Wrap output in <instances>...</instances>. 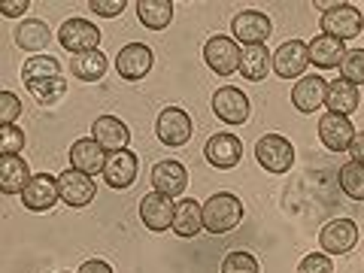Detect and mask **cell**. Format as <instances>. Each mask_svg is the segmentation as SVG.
<instances>
[{
    "instance_id": "d4e9b609",
    "label": "cell",
    "mask_w": 364,
    "mask_h": 273,
    "mask_svg": "<svg viewBox=\"0 0 364 273\" xmlns=\"http://www.w3.org/2000/svg\"><path fill=\"white\" fill-rule=\"evenodd\" d=\"M273 67V55L267 52V46H243L240 52V73L249 82H261L267 79V70Z\"/></svg>"
},
{
    "instance_id": "4316f807",
    "label": "cell",
    "mask_w": 364,
    "mask_h": 273,
    "mask_svg": "<svg viewBox=\"0 0 364 273\" xmlns=\"http://www.w3.org/2000/svg\"><path fill=\"white\" fill-rule=\"evenodd\" d=\"M49 40H52V31H49V25H46V21H40V18H25V21H21V25L16 28V43H18L25 52H43L46 46H49Z\"/></svg>"
},
{
    "instance_id": "52a82bcc",
    "label": "cell",
    "mask_w": 364,
    "mask_h": 273,
    "mask_svg": "<svg viewBox=\"0 0 364 273\" xmlns=\"http://www.w3.org/2000/svg\"><path fill=\"white\" fill-rule=\"evenodd\" d=\"M58 40L67 52L82 55V52H95L100 46V31H97V25H91L85 18H70L61 25Z\"/></svg>"
},
{
    "instance_id": "1f68e13d",
    "label": "cell",
    "mask_w": 364,
    "mask_h": 273,
    "mask_svg": "<svg viewBox=\"0 0 364 273\" xmlns=\"http://www.w3.org/2000/svg\"><path fill=\"white\" fill-rule=\"evenodd\" d=\"M28 91L40 100L43 107H52V104H58V100L64 97V91H67V79L55 76V79H43V82H31V85H28Z\"/></svg>"
},
{
    "instance_id": "9c48e42d",
    "label": "cell",
    "mask_w": 364,
    "mask_h": 273,
    "mask_svg": "<svg viewBox=\"0 0 364 273\" xmlns=\"http://www.w3.org/2000/svg\"><path fill=\"white\" fill-rule=\"evenodd\" d=\"M173 213H176L173 198L161 195V191H149L140 200V219L149 231H170L173 228Z\"/></svg>"
},
{
    "instance_id": "7a4b0ae2",
    "label": "cell",
    "mask_w": 364,
    "mask_h": 273,
    "mask_svg": "<svg viewBox=\"0 0 364 273\" xmlns=\"http://www.w3.org/2000/svg\"><path fill=\"white\" fill-rule=\"evenodd\" d=\"M255 158L267 173H289L291 164H294V146H291V140H286V136L267 134L258 140Z\"/></svg>"
},
{
    "instance_id": "d6a6232c",
    "label": "cell",
    "mask_w": 364,
    "mask_h": 273,
    "mask_svg": "<svg viewBox=\"0 0 364 273\" xmlns=\"http://www.w3.org/2000/svg\"><path fill=\"white\" fill-rule=\"evenodd\" d=\"M340 73H343L346 82H352L355 88L364 85V49H352V52H346L343 64H340Z\"/></svg>"
},
{
    "instance_id": "5bb4252c",
    "label": "cell",
    "mask_w": 364,
    "mask_h": 273,
    "mask_svg": "<svg viewBox=\"0 0 364 273\" xmlns=\"http://www.w3.org/2000/svg\"><path fill=\"white\" fill-rule=\"evenodd\" d=\"M107 158H109L107 149L95 140V136H85V140H76L70 146V164H73V170H79V173H88V176L104 173Z\"/></svg>"
},
{
    "instance_id": "ffe728a7",
    "label": "cell",
    "mask_w": 364,
    "mask_h": 273,
    "mask_svg": "<svg viewBox=\"0 0 364 273\" xmlns=\"http://www.w3.org/2000/svg\"><path fill=\"white\" fill-rule=\"evenodd\" d=\"M91 136H95L107 152H122V149H128L131 131H128V124L116 116H100L95 124H91Z\"/></svg>"
},
{
    "instance_id": "7c38bea8",
    "label": "cell",
    "mask_w": 364,
    "mask_h": 273,
    "mask_svg": "<svg viewBox=\"0 0 364 273\" xmlns=\"http://www.w3.org/2000/svg\"><path fill=\"white\" fill-rule=\"evenodd\" d=\"M58 191H61V200L67 207H85V203L95 200L97 186L88 173H79V170L70 167L58 176Z\"/></svg>"
},
{
    "instance_id": "8992f818",
    "label": "cell",
    "mask_w": 364,
    "mask_h": 273,
    "mask_svg": "<svg viewBox=\"0 0 364 273\" xmlns=\"http://www.w3.org/2000/svg\"><path fill=\"white\" fill-rule=\"evenodd\" d=\"M358 243V225L352 219H334L322 228L318 234V246L325 249V255H346Z\"/></svg>"
},
{
    "instance_id": "2e32d148",
    "label": "cell",
    "mask_w": 364,
    "mask_h": 273,
    "mask_svg": "<svg viewBox=\"0 0 364 273\" xmlns=\"http://www.w3.org/2000/svg\"><path fill=\"white\" fill-rule=\"evenodd\" d=\"M318 140H322L331 152H346L349 143L355 140V128H352L349 116H337V112H325L318 122Z\"/></svg>"
},
{
    "instance_id": "ab89813d",
    "label": "cell",
    "mask_w": 364,
    "mask_h": 273,
    "mask_svg": "<svg viewBox=\"0 0 364 273\" xmlns=\"http://www.w3.org/2000/svg\"><path fill=\"white\" fill-rule=\"evenodd\" d=\"M346 152H352V161L364 164V131H361V134H355V140L349 143V149H346Z\"/></svg>"
},
{
    "instance_id": "836d02e7",
    "label": "cell",
    "mask_w": 364,
    "mask_h": 273,
    "mask_svg": "<svg viewBox=\"0 0 364 273\" xmlns=\"http://www.w3.org/2000/svg\"><path fill=\"white\" fill-rule=\"evenodd\" d=\"M21 149H25V131L16 128V124H4V128H0V152L18 155Z\"/></svg>"
},
{
    "instance_id": "3957f363",
    "label": "cell",
    "mask_w": 364,
    "mask_h": 273,
    "mask_svg": "<svg viewBox=\"0 0 364 273\" xmlns=\"http://www.w3.org/2000/svg\"><path fill=\"white\" fill-rule=\"evenodd\" d=\"M361 28H364V16L352 4H334L328 13H322V33H328V37H337L346 43L352 37H358Z\"/></svg>"
},
{
    "instance_id": "60d3db41",
    "label": "cell",
    "mask_w": 364,
    "mask_h": 273,
    "mask_svg": "<svg viewBox=\"0 0 364 273\" xmlns=\"http://www.w3.org/2000/svg\"><path fill=\"white\" fill-rule=\"evenodd\" d=\"M79 273H112V267L107 264V261L95 258V261H85V264L79 267Z\"/></svg>"
},
{
    "instance_id": "cb8c5ba5",
    "label": "cell",
    "mask_w": 364,
    "mask_h": 273,
    "mask_svg": "<svg viewBox=\"0 0 364 273\" xmlns=\"http://www.w3.org/2000/svg\"><path fill=\"white\" fill-rule=\"evenodd\" d=\"M176 237H198L203 231V207L198 200H179L176 213H173V228H170Z\"/></svg>"
},
{
    "instance_id": "8fae6325",
    "label": "cell",
    "mask_w": 364,
    "mask_h": 273,
    "mask_svg": "<svg viewBox=\"0 0 364 273\" xmlns=\"http://www.w3.org/2000/svg\"><path fill=\"white\" fill-rule=\"evenodd\" d=\"M213 112L219 116L225 124H243L249 119V97L240 88L225 85L213 95Z\"/></svg>"
},
{
    "instance_id": "ba28073f",
    "label": "cell",
    "mask_w": 364,
    "mask_h": 273,
    "mask_svg": "<svg viewBox=\"0 0 364 273\" xmlns=\"http://www.w3.org/2000/svg\"><path fill=\"white\" fill-rule=\"evenodd\" d=\"M58 200H61L58 179L49 176V173H33L28 188L21 191V203H25L31 213H49Z\"/></svg>"
},
{
    "instance_id": "ac0fdd59",
    "label": "cell",
    "mask_w": 364,
    "mask_h": 273,
    "mask_svg": "<svg viewBox=\"0 0 364 273\" xmlns=\"http://www.w3.org/2000/svg\"><path fill=\"white\" fill-rule=\"evenodd\" d=\"M152 186H155V191H161V195H167V198H179L188 186V170L179 161H173V158L158 161L152 167Z\"/></svg>"
},
{
    "instance_id": "8d00e7d4",
    "label": "cell",
    "mask_w": 364,
    "mask_h": 273,
    "mask_svg": "<svg viewBox=\"0 0 364 273\" xmlns=\"http://www.w3.org/2000/svg\"><path fill=\"white\" fill-rule=\"evenodd\" d=\"M18 112H21L18 97L13 91H4V95H0V124H13L18 119Z\"/></svg>"
},
{
    "instance_id": "e0dca14e",
    "label": "cell",
    "mask_w": 364,
    "mask_h": 273,
    "mask_svg": "<svg viewBox=\"0 0 364 273\" xmlns=\"http://www.w3.org/2000/svg\"><path fill=\"white\" fill-rule=\"evenodd\" d=\"M203 155H207V161L213 167L231 170V167L240 164L243 143H240V136H234V134H215V136H210V143H207V149H203Z\"/></svg>"
},
{
    "instance_id": "7402d4cb",
    "label": "cell",
    "mask_w": 364,
    "mask_h": 273,
    "mask_svg": "<svg viewBox=\"0 0 364 273\" xmlns=\"http://www.w3.org/2000/svg\"><path fill=\"white\" fill-rule=\"evenodd\" d=\"M136 155L128 152V149H122V152H109L107 158V167H104V179H107V186L112 188H131L134 186V179H136Z\"/></svg>"
},
{
    "instance_id": "603a6c76",
    "label": "cell",
    "mask_w": 364,
    "mask_h": 273,
    "mask_svg": "<svg viewBox=\"0 0 364 273\" xmlns=\"http://www.w3.org/2000/svg\"><path fill=\"white\" fill-rule=\"evenodd\" d=\"M31 179H33V173H31L25 158L4 155V161H0V188H4V195H21Z\"/></svg>"
},
{
    "instance_id": "6da1fadb",
    "label": "cell",
    "mask_w": 364,
    "mask_h": 273,
    "mask_svg": "<svg viewBox=\"0 0 364 273\" xmlns=\"http://www.w3.org/2000/svg\"><path fill=\"white\" fill-rule=\"evenodd\" d=\"M243 222V200L231 191H219L203 203V228L210 234H228Z\"/></svg>"
},
{
    "instance_id": "30bf717a",
    "label": "cell",
    "mask_w": 364,
    "mask_h": 273,
    "mask_svg": "<svg viewBox=\"0 0 364 273\" xmlns=\"http://www.w3.org/2000/svg\"><path fill=\"white\" fill-rule=\"evenodd\" d=\"M306 64H310V49H306V43H301V40L282 43L279 49L273 52V70L282 79H301Z\"/></svg>"
},
{
    "instance_id": "d590c367",
    "label": "cell",
    "mask_w": 364,
    "mask_h": 273,
    "mask_svg": "<svg viewBox=\"0 0 364 273\" xmlns=\"http://www.w3.org/2000/svg\"><path fill=\"white\" fill-rule=\"evenodd\" d=\"M294 273H334V264H331V258H328L325 252H310L298 264Z\"/></svg>"
},
{
    "instance_id": "484cf974",
    "label": "cell",
    "mask_w": 364,
    "mask_h": 273,
    "mask_svg": "<svg viewBox=\"0 0 364 273\" xmlns=\"http://www.w3.org/2000/svg\"><path fill=\"white\" fill-rule=\"evenodd\" d=\"M325 107L328 112H337V116H349V112L358 109V88L346 82V79H334V82H328Z\"/></svg>"
},
{
    "instance_id": "f35d334b",
    "label": "cell",
    "mask_w": 364,
    "mask_h": 273,
    "mask_svg": "<svg viewBox=\"0 0 364 273\" xmlns=\"http://www.w3.org/2000/svg\"><path fill=\"white\" fill-rule=\"evenodd\" d=\"M31 6V0H6L4 6H0V13H4L6 18H16V16H25Z\"/></svg>"
},
{
    "instance_id": "5b68a950",
    "label": "cell",
    "mask_w": 364,
    "mask_h": 273,
    "mask_svg": "<svg viewBox=\"0 0 364 273\" xmlns=\"http://www.w3.org/2000/svg\"><path fill=\"white\" fill-rule=\"evenodd\" d=\"M155 134L158 140L170 149H176V146H186L191 140V119L186 109L179 107H167L161 109V116H158V124H155Z\"/></svg>"
},
{
    "instance_id": "f546056e",
    "label": "cell",
    "mask_w": 364,
    "mask_h": 273,
    "mask_svg": "<svg viewBox=\"0 0 364 273\" xmlns=\"http://www.w3.org/2000/svg\"><path fill=\"white\" fill-rule=\"evenodd\" d=\"M61 76V64L52 58V55H33V58L25 61V70H21V79L31 82H43V79H55Z\"/></svg>"
},
{
    "instance_id": "44dd1931",
    "label": "cell",
    "mask_w": 364,
    "mask_h": 273,
    "mask_svg": "<svg viewBox=\"0 0 364 273\" xmlns=\"http://www.w3.org/2000/svg\"><path fill=\"white\" fill-rule=\"evenodd\" d=\"M306 49H310V64H316L318 70H331V67H340L346 58V46L343 40L337 37H328V33H318L306 43Z\"/></svg>"
},
{
    "instance_id": "f1b7e54d",
    "label": "cell",
    "mask_w": 364,
    "mask_h": 273,
    "mask_svg": "<svg viewBox=\"0 0 364 273\" xmlns=\"http://www.w3.org/2000/svg\"><path fill=\"white\" fill-rule=\"evenodd\" d=\"M70 70H73L76 79H85V82H97V79L107 73V55L100 52V49H95V52H82V55H73Z\"/></svg>"
},
{
    "instance_id": "e575fe53",
    "label": "cell",
    "mask_w": 364,
    "mask_h": 273,
    "mask_svg": "<svg viewBox=\"0 0 364 273\" xmlns=\"http://www.w3.org/2000/svg\"><path fill=\"white\" fill-rule=\"evenodd\" d=\"M222 273H258V261L249 252H231L222 261Z\"/></svg>"
},
{
    "instance_id": "4fadbf2b",
    "label": "cell",
    "mask_w": 364,
    "mask_h": 273,
    "mask_svg": "<svg viewBox=\"0 0 364 273\" xmlns=\"http://www.w3.org/2000/svg\"><path fill=\"white\" fill-rule=\"evenodd\" d=\"M234 37L237 43H243V46H264L267 37L273 33V25H270V18L264 13H258V9H246V13H240L234 18Z\"/></svg>"
},
{
    "instance_id": "4dcf8cb0",
    "label": "cell",
    "mask_w": 364,
    "mask_h": 273,
    "mask_svg": "<svg viewBox=\"0 0 364 273\" xmlns=\"http://www.w3.org/2000/svg\"><path fill=\"white\" fill-rule=\"evenodd\" d=\"M340 188H343L352 200H364V164L349 161L340 167Z\"/></svg>"
},
{
    "instance_id": "9a60e30c",
    "label": "cell",
    "mask_w": 364,
    "mask_h": 273,
    "mask_svg": "<svg viewBox=\"0 0 364 273\" xmlns=\"http://www.w3.org/2000/svg\"><path fill=\"white\" fill-rule=\"evenodd\" d=\"M116 70H119L122 79H128V82L143 79L146 73L152 70V49L149 46H143V43H128L116 55Z\"/></svg>"
},
{
    "instance_id": "74e56055",
    "label": "cell",
    "mask_w": 364,
    "mask_h": 273,
    "mask_svg": "<svg viewBox=\"0 0 364 273\" xmlns=\"http://www.w3.org/2000/svg\"><path fill=\"white\" fill-rule=\"evenodd\" d=\"M124 0H88V9L91 13H97V16H104V18H116L124 13Z\"/></svg>"
},
{
    "instance_id": "d6986e66",
    "label": "cell",
    "mask_w": 364,
    "mask_h": 273,
    "mask_svg": "<svg viewBox=\"0 0 364 273\" xmlns=\"http://www.w3.org/2000/svg\"><path fill=\"white\" fill-rule=\"evenodd\" d=\"M325 97H328V82L318 73L301 76L291 88V104L301 112H316L318 107H325Z\"/></svg>"
},
{
    "instance_id": "83f0119b",
    "label": "cell",
    "mask_w": 364,
    "mask_h": 273,
    "mask_svg": "<svg viewBox=\"0 0 364 273\" xmlns=\"http://www.w3.org/2000/svg\"><path fill=\"white\" fill-rule=\"evenodd\" d=\"M136 16L149 31H164L173 21V4L170 0H140L136 4Z\"/></svg>"
},
{
    "instance_id": "277c9868",
    "label": "cell",
    "mask_w": 364,
    "mask_h": 273,
    "mask_svg": "<svg viewBox=\"0 0 364 273\" xmlns=\"http://www.w3.org/2000/svg\"><path fill=\"white\" fill-rule=\"evenodd\" d=\"M240 46H237L231 37H210L207 46H203V61L213 73L219 76H231L234 70H240Z\"/></svg>"
}]
</instances>
